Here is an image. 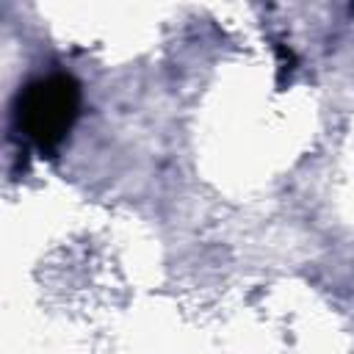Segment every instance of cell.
I'll use <instances>...</instances> for the list:
<instances>
[{
    "mask_svg": "<svg viewBox=\"0 0 354 354\" xmlns=\"http://www.w3.org/2000/svg\"><path fill=\"white\" fill-rule=\"evenodd\" d=\"M80 108V86L69 75H47L19 91L17 124L39 147L53 149L72 130Z\"/></svg>",
    "mask_w": 354,
    "mask_h": 354,
    "instance_id": "cell-1",
    "label": "cell"
}]
</instances>
